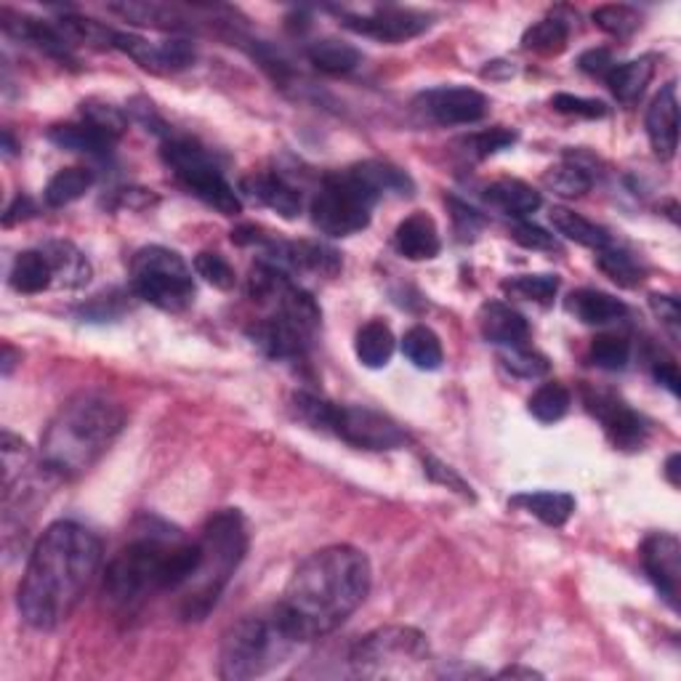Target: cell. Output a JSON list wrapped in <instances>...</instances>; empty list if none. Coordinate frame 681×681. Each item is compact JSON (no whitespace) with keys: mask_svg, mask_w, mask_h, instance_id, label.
I'll return each instance as SVG.
<instances>
[{"mask_svg":"<svg viewBox=\"0 0 681 681\" xmlns=\"http://www.w3.org/2000/svg\"><path fill=\"white\" fill-rule=\"evenodd\" d=\"M370 583L373 570L365 551L328 545L296 568L272 615L296 644L314 642L341 629L360 610Z\"/></svg>","mask_w":681,"mask_h":681,"instance_id":"1","label":"cell"},{"mask_svg":"<svg viewBox=\"0 0 681 681\" xmlns=\"http://www.w3.org/2000/svg\"><path fill=\"white\" fill-rule=\"evenodd\" d=\"M101 564V541L89 528L53 522L32 549L19 583V612L38 631H53L76 612Z\"/></svg>","mask_w":681,"mask_h":681,"instance_id":"2","label":"cell"},{"mask_svg":"<svg viewBox=\"0 0 681 681\" xmlns=\"http://www.w3.org/2000/svg\"><path fill=\"white\" fill-rule=\"evenodd\" d=\"M200 564V543L184 541L168 528L144 530L110 559L104 572V597L128 610L150 593L181 591Z\"/></svg>","mask_w":681,"mask_h":681,"instance_id":"3","label":"cell"},{"mask_svg":"<svg viewBox=\"0 0 681 681\" xmlns=\"http://www.w3.org/2000/svg\"><path fill=\"white\" fill-rule=\"evenodd\" d=\"M126 427V410L101 394H78L62 404L43 437V463L40 469L51 480L89 471L110 450Z\"/></svg>","mask_w":681,"mask_h":681,"instance_id":"4","label":"cell"},{"mask_svg":"<svg viewBox=\"0 0 681 681\" xmlns=\"http://www.w3.org/2000/svg\"><path fill=\"white\" fill-rule=\"evenodd\" d=\"M200 564L181 589L179 615L200 623L211 615L221 593L248 554V524L238 509H221L208 519L200 535Z\"/></svg>","mask_w":681,"mask_h":681,"instance_id":"5","label":"cell"},{"mask_svg":"<svg viewBox=\"0 0 681 681\" xmlns=\"http://www.w3.org/2000/svg\"><path fill=\"white\" fill-rule=\"evenodd\" d=\"M431 663L429 639L410 625H387L354 644L349 665L357 679H413Z\"/></svg>","mask_w":681,"mask_h":681,"instance_id":"6","label":"cell"},{"mask_svg":"<svg viewBox=\"0 0 681 681\" xmlns=\"http://www.w3.org/2000/svg\"><path fill=\"white\" fill-rule=\"evenodd\" d=\"M296 642L280 629L274 615L242 618L224 633L219 677L229 681L256 679L282 663Z\"/></svg>","mask_w":681,"mask_h":681,"instance_id":"7","label":"cell"},{"mask_svg":"<svg viewBox=\"0 0 681 681\" xmlns=\"http://www.w3.org/2000/svg\"><path fill=\"white\" fill-rule=\"evenodd\" d=\"M379 200V190L357 166L328 173L312 200V224L330 238H349L368 229Z\"/></svg>","mask_w":681,"mask_h":681,"instance_id":"8","label":"cell"},{"mask_svg":"<svg viewBox=\"0 0 681 681\" xmlns=\"http://www.w3.org/2000/svg\"><path fill=\"white\" fill-rule=\"evenodd\" d=\"M131 288L141 301L173 314L190 309L194 301L190 264L177 251L163 246H147L133 253Z\"/></svg>","mask_w":681,"mask_h":681,"instance_id":"9","label":"cell"},{"mask_svg":"<svg viewBox=\"0 0 681 681\" xmlns=\"http://www.w3.org/2000/svg\"><path fill=\"white\" fill-rule=\"evenodd\" d=\"M160 154H163V163L171 168L179 184L206 202L208 208H213L221 216L242 213L240 194L234 192V187L229 184L219 166L211 160V154L200 144H194L192 139H168Z\"/></svg>","mask_w":681,"mask_h":681,"instance_id":"10","label":"cell"},{"mask_svg":"<svg viewBox=\"0 0 681 681\" xmlns=\"http://www.w3.org/2000/svg\"><path fill=\"white\" fill-rule=\"evenodd\" d=\"M320 431L336 434L339 440L360 450H397L408 442V434L400 429V423L391 421L379 410L362 408V404L328 402Z\"/></svg>","mask_w":681,"mask_h":681,"instance_id":"11","label":"cell"},{"mask_svg":"<svg viewBox=\"0 0 681 681\" xmlns=\"http://www.w3.org/2000/svg\"><path fill=\"white\" fill-rule=\"evenodd\" d=\"M583 402L593 418L602 421V427L610 437V442L620 450H642L647 437H650V423L644 421L637 410H631L620 397L612 391H599L585 387Z\"/></svg>","mask_w":681,"mask_h":681,"instance_id":"12","label":"cell"},{"mask_svg":"<svg viewBox=\"0 0 681 681\" xmlns=\"http://www.w3.org/2000/svg\"><path fill=\"white\" fill-rule=\"evenodd\" d=\"M341 24L362 38L381 40V43H404L427 32L431 17L413 9L389 6V9H375L370 13H343Z\"/></svg>","mask_w":681,"mask_h":681,"instance_id":"13","label":"cell"},{"mask_svg":"<svg viewBox=\"0 0 681 681\" xmlns=\"http://www.w3.org/2000/svg\"><path fill=\"white\" fill-rule=\"evenodd\" d=\"M418 112L427 114L431 123L437 126H469L482 120L488 114L490 101L484 93L474 89H463V86H453V89H431L423 91L415 99Z\"/></svg>","mask_w":681,"mask_h":681,"instance_id":"14","label":"cell"},{"mask_svg":"<svg viewBox=\"0 0 681 681\" xmlns=\"http://www.w3.org/2000/svg\"><path fill=\"white\" fill-rule=\"evenodd\" d=\"M642 564L647 578L671 610H679L681 591V543L671 532H655L642 543Z\"/></svg>","mask_w":681,"mask_h":681,"instance_id":"15","label":"cell"},{"mask_svg":"<svg viewBox=\"0 0 681 681\" xmlns=\"http://www.w3.org/2000/svg\"><path fill=\"white\" fill-rule=\"evenodd\" d=\"M114 49H120L133 59L139 67L154 72V76H171L181 72L194 62V49L187 40H163V43H150V40L131 36V32H114Z\"/></svg>","mask_w":681,"mask_h":681,"instance_id":"16","label":"cell"},{"mask_svg":"<svg viewBox=\"0 0 681 681\" xmlns=\"http://www.w3.org/2000/svg\"><path fill=\"white\" fill-rule=\"evenodd\" d=\"M647 137H650L652 152L660 160H673L679 150V97L677 83H665L650 110H647Z\"/></svg>","mask_w":681,"mask_h":681,"instance_id":"17","label":"cell"},{"mask_svg":"<svg viewBox=\"0 0 681 681\" xmlns=\"http://www.w3.org/2000/svg\"><path fill=\"white\" fill-rule=\"evenodd\" d=\"M256 347L261 349L267 357L272 360H301L307 354V349L312 347V336H307L303 330H299L286 317L272 314L267 320L256 322V326L248 330Z\"/></svg>","mask_w":681,"mask_h":681,"instance_id":"18","label":"cell"},{"mask_svg":"<svg viewBox=\"0 0 681 681\" xmlns=\"http://www.w3.org/2000/svg\"><path fill=\"white\" fill-rule=\"evenodd\" d=\"M0 19H3V30L9 36L27 40L36 49H40L49 57L59 59L62 64H76V57H72V43L64 38V32L59 30L57 24L40 22V19L24 17V13H13L11 9L0 11Z\"/></svg>","mask_w":681,"mask_h":681,"instance_id":"19","label":"cell"},{"mask_svg":"<svg viewBox=\"0 0 681 681\" xmlns=\"http://www.w3.org/2000/svg\"><path fill=\"white\" fill-rule=\"evenodd\" d=\"M480 330L490 343L503 349L530 347V322L503 301H488L480 309Z\"/></svg>","mask_w":681,"mask_h":681,"instance_id":"20","label":"cell"},{"mask_svg":"<svg viewBox=\"0 0 681 681\" xmlns=\"http://www.w3.org/2000/svg\"><path fill=\"white\" fill-rule=\"evenodd\" d=\"M394 248L408 261H431L442 251L440 229L427 213H413L397 227Z\"/></svg>","mask_w":681,"mask_h":681,"instance_id":"21","label":"cell"},{"mask_svg":"<svg viewBox=\"0 0 681 681\" xmlns=\"http://www.w3.org/2000/svg\"><path fill=\"white\" fill-rule=\"evenodd\" d=\"M40 251L49 259L53 272V288H64V291H78V288L89 286L91 280V261L86 259L80 248L67 240L46 242Z\"/></svg>","mask_w":681,"mask_h":681,"instance_id":"22","label":"cell"},{"mask_svg":"<svg viewBox=\"0 0 681 681\" xmlns=\"http://www.w3.org/2000/svg\"><path fill=\"white\" fill-rule=\"evenodd\" d=\"M242 192L251 194L261 206L272 208L282 219H296L301 213V192L278 173H253L242 179Z\"/></svg>","mask_w":681,"mask_h":681,"instance_id":"23","label":"cell"},{"mask_svg":"<svg viewBox=\"0 0 681 681\" xmlns=\"http://www.w3.org/2000/svg\"><path fill=\"white\" fill-rule=\"evenodd\" d=\"M568 312L575 314V320H581L583 326L602 328L625 320L629 307H625L620 299H615L612 293L597 291V288H581V291L570 293Z\"/></svg>","mask_w":681,"mask_h":681,"instance_id":"24","label":"cell"},{"mask_svg":"<svg viewBox=\"0 0 681 681\" xmlns=\"http://www.w3.org/2000/svg\"><path fill=\"white\" fill-rule=\"evenodd\" d=\"M49 141L57 144L59 150L91 154V158H107V154H112L114 144H118L112 137H107L104 131L86 123V120L83 123H64L49 128Z\"/></svg>","mask_w":681,"mask_h":681,"instance_id":"25","label":"cell"},{"mask_svg":"<svg viewBox=\"0 0 681 681\" xmlns=\"http://www.w3.org/2000/svg\"><path fill=\"white\" fill-rule=\"evenodd\" d=\"M484 202L501 211L505 216H514V219H524V216L535 213L543 206L541 192L532 190L530 184L519 179H501L492 181L484 190Z\"/></svg>","mask_w":681,"mask_h":681,"instance_id":"26","label":"cell"},{"mask_svg":"<svg viewBox=\"0 0 681 681\" xmlns=\"http://www.w3.org/2000/svg\"><path fill=\"white\" fill-rule=\"evenodd\" d=\"M511 505H519L549 528H564L570 517L575 514V498L570 492H522V495L511 498Z\"/></svg>","mask_w":681,"mask_h":681,"instance_id":"27","label":"cell"},{"mask_svg":"<svg viewBox=\"0 0 681 681\" xmlns=\"http://www.w3.org/2000/svg\"><path fill=\"white\" fill-rule=\"evenodd\" d=\"M9 282L11 288L17 293L24 296H36L43 293L53 288V272L49 259H46V253L40 251H22L13 259L11 272H9Z\"/></svg>","mask_w":681,"mask_h":681,"instance_id":"28","label":"cell"},{"mask_svg":"<svg viewBox=\"0 0 681 681\" xmlns=\"http://www.w3.org/2000/svg\"><path fill=\"white\" fill-rule=\"evenodd\" d=\"M652 76H655L652 57H642V59H633V62L615 64L604 80H607V86H610L612 97H615L618 101H623V104H633V101H639V97L647 91Z\"/></svg>","mask_w":681,"mask_h":681,"instance_id":"29","label":"cell"},{"mask_svg":"<svg viewBox=\"0 0 681 681\" xmlns=\"http://www.w3.org/2000/svg\"><path fill=\"white\" fill-rule=\"evenodd\" d=\"M394 333H391V328L381 320H370L368 326L360 328V333H357L354 339L357 360L370 370L387 368L391 354H394Z\"/></svg>","mask_w":681,"mask_h":681,"instance_id":"30","label":"cell"},{"mask_svg":"<svg viewBox=\"0 0 681 681\" xmlns=\"http://www.w3.org/2000/svg\"><path fill=\"white\" fill-rule=\"evenodd\" d=\"M551 224H554L562 238L578 242V246L583 248H591V251H602V248L612 246L607 229L597 227L593 221L585 219V216L570 211V208H554V211H551Z\"/></svg>","mask_w":681,"mask_h":681,"instance_id":"31","label":"cell"},{"mask_svg":"<svg viewBox=\"0 0 681 681\" xmlns=\"http://www.w3.org/2000/svg\"><path fill=\"white\" fill-rule=\"evenodd\" d=\"M307 57L317 70L328 72V76H347V72H352L362 59L360 51H357L352 43L336 38L317 40V43L309 46Z\"/></svg>","mask_w":681,"mask_h":681,"instance_id":"32","label":"cell"},{"mask_svg":"<svg viewBox=\"0 0 681 681\" xmlns=\"http://www.w3.org/2000/svg\"><path fill=\"white\" fill-rule=\"evenodd\" d=\"M93 187V171L89 168H62V171L57 173V177H51L49 184H46V206L49 208H64L70 206V202H76L83 198L86 192H89Z\"/></svg>","mask_w":681,"mask_h":681,"instance_id":"33","label":"cell"},{"mask_svg":"<svg viewBox=\"0 0 681 681\" xmlns=\"http://www.w3.org/2000/svg\"><path fill=\"white\" fill-rule=\"evenodd\" d=\"M570 43V24L564 19L549 17L528 27L522 36V49L541 53V57H557L568 49Z\"/></svg>","mask_w":681,"mask_h":681,"instance_id":"34","label":"cell"},{"mask_svg":"<svg viewBox=\"0 0 681 681\" xmlns=\"http://www.w3.org/2000/svg\"><path fill=\"white\" fill-rule=\"evenodd\" d=\"M402 354L408 357L410 365H415L418 370H440L444 360L440 336L427 326H415L404 333Z\"/></svg>","mask_w":681,"mask_h":681,"instance_id":"35","label":"cell"},{"mask_svg":"<svg viewBox=\"0 0 681 681\" xmlns=\"http://www.w3.org/2000/svg\"><path fill=\"white\" fill-rule=\"evenodd\" d=\"M572 404V394L564 383L549 381L541 389H535V394L530 397L528 410L532 418H538L541 423H557L568 415Z\"/></svg>","mask_w":681,"mask_h":681,"instance_id":"36","label":"cell"},{"mask_svg":"<svg viewBox=\"0 0 681 681\" xmlns=\"http://www.w3.org/2000/svg\"><path fill=\"white\" fill-rule=\"evenodd\" d=\"M357 168H360L362 177L379 190L381 198L389 192L400 194V198H408V194H413L415 190L413 179H410L402 168L383 163V160H365V163H357Z\"/></svg>","mask_w":681,"mask_h":681,"instance_id":"37","label":"cell"},{"mask_svg":"<svg viewBox=\"0 0 681 681\" xmlns=\"http://www.w3.org/2000/svg\"><path fill=\"white\" fill-rule=\"evenodd\" d=\"M503 293L519 301H532L549 307L559 293V278L557 274H522V278L505 280Z\"/></svg>","mask_w":681,"mask_h":681,"instance_id":"38","label":"cell"},{"mask_svg":"<svg viewBox=\"0 0 681 681\" xmlns=\"http://www.w3.org/2000/svg\"><path fill=\"white\" fill-rule=\"evenodd\" d=\"M597 264L602 272L620 288H637L642 282V269H639L637 259L629 251L615 246H607L597 251Z\"/></svg>","mask_w":681,"mask_h":681,"instance_id":"39","label":"cell"},{"mask_svg":"<svg viewBox=\"0 0 681 681\" xmlns=\"http://www.w3.org/2000/svg\"><path fill=\"white\" fill-rule=\"evenodd\" d=\"M543 184L551 192L562 194V198H583L591 190L593 179L583 166L578 163H559L543 173Z\"/></svg>","mask_w":681,"mask_h":681,"instance_id":"40","label":"cell"},{"mask_svg":"<svg viewBox=\"0 0 681 681\" xmlns=\"http://www.w3.org/2000/svg\"><path fill=\"white\" fill-rule=\"evenodd\" d=\"M591 19L599 30L612 38H629L642 27V13L631 6H599Z\"/></svg>","mask_w":681,"mask_h":681,"instance_id":"41","label":"cell"},{"mask_svg":"<svg viewBox=\"0 0 681 681\" xmlns=\"http://www.w3.org/2000/svg\"><path fill=\"white\" fill-rule=\"evenodd\" d=\"M591 362L602 370H623L631 360V343L623 336L602 333L591 341Z\"/></svg>","mask_w":681,"mask_h":681,"instance_id":"42","label":"cell"},{"mask_svg":"<svg viewBox=\"0 0 681 681\" xmlns=\"http://www.w3.org/2000/svg\"><path fill=\"white\" fill-rule=\"evenodd\" d=\"M80 114H83L86 123L97 126L99 131H104L107 137H112L114 141H120V137L128 131V118L123 110L114 104H107V101L89 99L80 104Z\"/></svg>","mask_w":681,"mask_h":681,"instance_id":"43","label":"cell"},{"mask_svg":"<svg viewBox=\"0 0 681 681\" xmlns=\"http://www.w3.org/2000/svg\"><path fill=\"white\" fill-rule=\"evenodd\" d=\"M514 141H517V131L498 126V128H490V131H480V133H471V137H463L458 144H461L463 150L471 154V158L484 160V158H490V154L509 150Z\"/></svg>","mask_w":681,"mask_h":681,"instance_id":"44","label":"cell"},{"mask_svg":"<svg viewBox=\"0 0 681 681\" xmlns=\"http://www.w3.org/2000/svg\"><path fill=\"white\" fill-rule=\"evenodd\" d=\"M0 453H3V488H9L17 480L27 477L30 469V448L24 440H19L11 431H3V440H0Z\"/></svg>","mask_w":681,"mask_h":681,"instance_id":"45","label":"cell"},{"mask_svg":"<svg viewBox=\"0 0 681 681\" xmlns=\"http://www.w3.org/2000/svg\"><path fill=\"white\" fill-rule=\"evenodd\" d=\"M194 272L200 274L208 286L219 288V291H232L234 282H238V274L221 253L213 251H202L194 256Z\"/></svg>","mask_w":681,"mask_h":681,"instance_id":"46","label":"cell"},{"mask_svg":"<svg viewBox=\"0 0 681 681\" xmlns=\"http://www.w3.org/2000/svg\"><path fill=\"white\" fill-rule=\"evenodd\" d=\"M503 365L514 375H519V379H541V375L549 373V360H545L543 354L532 352L530 347L505 349Z\"/></svg>","mask_w":681,"mask_h":681,"instance_id":"47","label":"cell"},{"mask_svg":"<svg viewBox=\"0 0 681 681\" xmlns=\"http://www.w3.org/2000/svg\"><path fill=\"white\" fill-rule=\"evenodd\" d=\"M551 107L562 114H575V118H585V120H597L607 114L604 101L572 97V93H557V97L551 99Z\"/></svg>","mask_w":681,"mask_h":681,"instance_id":"48","label":"cell"},{"mask_svg":"<svg viewBox=\"0 0 681 681\" xmlns=\"http://www.w3.org/2000/svg\"><path fill=\"white\" fill-rule=\"evenodd\" d=\"M511 238H514V242H519L522 248H528V251H545V253L559 251V242L554 234H549L538 224H530V221H519V224H514Z\"/></svg>","mask_w":681,"mask_h":681,"instance_id":"49","label":"cell"},{"mask_svg":"<svg viewBox=\"0 0 681 681\" xmlns=\"http://www.w3.org/2000/svg\"><path fill=\"white\" fill-rule=\"evenodd\" d=\"M126 296L112 291V293H101L93 299L89 307H83L80 312H83V317H91V320H114V317L123 314L126 309Z\"/></svg>","mask_w":681,"mask_h":681,"instance_id":"50","label":"cell"},{"mask_svg":"<svg viewBox=\"0 0 681 681\" xmlns=\"http://www.w3.org/2000/svg\"><path fill=\"white\" fill-rule=\"evenodd\" d=\"M423 467H427V474L431 477V480L444 484V488H448V490L461 492V495H463V498H469V501H474V492H471L469 484L463 482L461 477H458L453 469L444 467V463L437 461V458H427V461H423Z\"/></svg>","mask_w":681,"mask_h":681,"instance_id":"51","label":"cell"},{"mask_svg":"<svg viewBox=\"0 0 681 681\" xmlns=\"http://www.w3.org/2000/svg\"><path fill=\"white\" fill-rule=\"evenodd\" d=\"M578 67L591 78H607L612 67H615V59H612L610 49H589L585 53H581Z\"/></svg>","mask_w":681,"mask_h":681,"instance_id":"52","label":"cell"},{"mask_svg":"<svg viewBox=\"0 0 681 681\" xmlns=\"http://www.w3.org/2000/svg\"><path fill=\"white\" fill-rule=\"evenodd\" d=\"M650 307L652 312H655L660 320L669 326L673 333L679 330V322H681V307H679V299H673V296H660V293H652L650 296Z\"/></svg>","mask_w":681,"mask_h":681,"instance_id":"53","label":"cell"},{"mask_svg":"<svg viewBox=\"0 0 681 681\" xmlns=\"http://www.w3.org/2000/svg\"><path fill=\"white\" fill-rule=\"evenodd\" d=\"M36 213H38V206H36V202L27 198V194H17L11 206L6 208V213H3V227L19 224V221L32 219V216H36Z\"/></svg>","mask_w":681,"mask_h":681,"instance_id":"54","label":"cell"},{"mask_svg":"<svg viewBox=\"0 0 681 681\" xmlns=\"http://www.w3.org/2000/svg\"><path fill=\"white\" fill-rule=\"evenodd\" d=\"M652 373H655V379L663 383L665 389L671 391L673 397L679 394V368L673 360H652Z\"/></svg>","mask_w":681,"mask_h":681,"instance_id":"55","label":"cell"},{"mask_svg":"<svg viewBox=\"0 0 681 681\" xmlns=\"http://www.w3.org/2000/svg\"><path fill=\"white\" fill-rule=\"evenodd\" d=\"M450 206H453V211H455L453 216L458 221V229H461V224H467V227H463V234H474V229L482 227V219L477 216V211H471V208L463 206V202L450 200Z\"/></svg>","mask_w":681,"mask_h":681,"instance_id":"56","label":"cell"},{"mask_svg":"<svg viewBox=\"0 0 681 681\" xmlns=\"http://www.w3.org/2000/svg\"><path fill=\"white\" fill-rule=\"evenodd\" d=\"M501 679H541V673L532 671V669H519V665H514V669H505L498 673Z\"/></svg>","mask_w":681,"mask_h":681,"instance_id":"57","label":"cell"},{"mask_svg":"<svg viewBox=\"0 0 681 681\" xmlns=\"http://www.w3.org/2000/svg\"><path fill=\"white\" fill-rule=\"evenodd\" d=\"M679 463H681L679 453H673L669 458V463H665V477H669V482L673 484V488H679Z\"/></svg>","mask_w":681,"mask_h":681,"instance_id":"58","label":"cell"},{"mask_svg":"<svg viewBox=\"0 0 681 681\" xmlns=\"http://www.w3.org/2000/svg\"><path fill=\"white\" fill-rule=\"evenodd\" d=\"M11 368H13V349L3 347V375H11Z\"/></svg>","mask_w":681,"mask_h":681,"instance_id":"59","label":"cell"},{"mask_svg":"<svg viewBox=\"0 0 681 681\" xmlns=\"http://www.w3.org/2000/svg\"><path fill=\"white\" fill-rule=\"evenodd\" d=\"M3 150H6V154H9V158H11L13 152H17V144H13L11 131H6V133H3Z\"/></svg>","mask_w":681,"mask_h":681,"instance_id":"60","label":"cell"}]
</instances>
